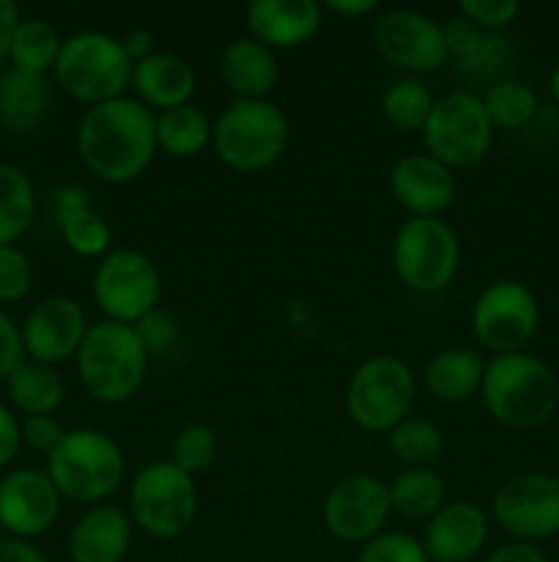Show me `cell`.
Listing matches in <instances>:
<instances>
[{
    "label": "cell",
    "mask_w": 559,
    "mask_h": 562,
    "mask_svg": "<svg viewBox=\"0 0 559 562\" xmlns=\"http://www.w3.org/2000/svg\"><path fill=\"white\" fill-rule=\"evenodd\" d=\"M22 360H25V349H22L20 327L0 311V384H5V379Z\"/></svg>",
    "instance_id": "42"
},
{
    "label": "cell",
    "mask_w": 559,
    "mask_h": 562,
    "mask_svg": "<svg viewBox=\"0 0 559 562\" xmlns=\"http://www.w3.org/2000/svg\"><path fill=\"white\" fill-rule=\"evenodd\" d=\"M482 104H486L493 130L497 126H502V130H524L537 115V93L526 82L515 80V77L488 88L482 93Z\"/></svg>",
    "instance_id": "35"
},
{
    "label": "cell",
    "mask_w": 559,
    "mask_h": 562,
    "mask_svg": "<svg viewBox=\"0 0 559 562\" xmlns=\"http://www.w3.org/2000/svg\"><path fill=\"white\" fill-rule=\"evenodd\" d=\"M219 75L236 99H269L280 82L277 55L252 36L233 38L219 60Z\"/></svg>",
    "instance_id": "24"
},
{
    "label": "cell",
    "mask_w": 559,
    "mask_h": 562,
    "mask_svg": "<svg viewBox=\"0 0 559 562\" xmlns=\"http://www.w3.org/2000/svg\"><path fill=\"white\" fill-rule=\"evenodd\" d=\"M20 9L11 0H0V66L9 60L11 38H14L16 25H20Z\"/></svg>",
    "instance_id": "46"
},
{
    "label": "cell",
    "mask_w": 559,
    "mask_h": 562,
    "mask_svg": "<svg viewBox=\"0 0 559 562\" xmlns=\"http://www.w3.org/2000/svg\"><path fill=\"white\" fill-rule=\"evenodd\" d=\"M356 562H431L422 541L406 532H381L360 549Z\"/></svg>",
    "instance_id": "38"
},
{
    "label": "cell",
    "mask_w": 559,
    "mask_h": 562,
    "mask_svg": "<svg viewBox=\"0 0 559 562\" xmlns=\"http://www.w3.org/2000/svg\"><path fill=\"white\" fill-rule=\"evenodd\" d=\"M132 88L137 93V102L146 104L148 110L164 113V110L192 102L197 77L181 55L153 53L151 58L135 64V69H132Z\"/></svg>",
    "instance_id": "23"
},
{
    "label": "cell",
    "mask_w": 559,
    "mask_h": 562,
    "mask_svg": "<svg viewBox=\"0 0 559 562\" xmlns=\"http://www.w3.org/2000/svg\"><path fill=\"white\" fill-rule=\"evenodd\" d=\"M44 472L64 499L99 505L124 483L126 459L110 434L96 428H71L55 445L53 453H47Z\"/></svg>",
    "instance_id": "4"
},
{
    "label": "cell",
    "mask_w": 559,
    "mask_h": 562,
    "mask_svg": "<svg viewBox=\"0 0 559 562\" xmlns=\"http://www.w3.org/2000/svg\"><path fill=\"white\" fill-rule=\"evenodd\" d=\"M88 329L91 327L80 302L71 296H47L33 305L22 322V349L27 360L58 366L77 357Z\"/></svg>",
    "instance_id": "17"
},
{
    "label": "cell",
    "mask_w": 559,
    "mask_h": 562,
    "mask_svg": "<svg viewBox=\"0 0 559 562\" xmlns=\"http://www.w3.org/2000/svg\"><path fill=\"white\" fill-rule=\"evenodd\" d=\"M433 93L420 77H400L387 86L381 97V113L398 132H422L433 110Z\"/></svg>",
    "instance_id": "34"
},
{
    "label": "cell",
    "mask_w": 559,
    "mask_h": 562,
    "mask_svg": "<svg viewBox=\"0 0 559 562\" xmlns=\"http://www.w3.org/2000/svg\"><path fill=\"white\" fill-rule=\"evenodd\" d=\"M60 44H64V38L53 22L44 20V16H25V20H20L14 38H11L9 60L14 69L47 77V71L55 69Z\"/></svg>",
    "instance_id": "30"
},
{
    "label": "cell",
    "mask_w": 559,
    "mask_h": 562,
    "mask_svg": "<svg viewBox=\"0 0 559 562\" xmlns=\"http://www.w3.org/2000/svg\"><path fill=\"white\" fill-rule=\"evenodd\" d=\"M460 16L475 22L477 27L486 31H504L510 22L518 16L521 5L515 0H464L458 5Z\"/></svg>",
    "instance_id": "40"
},
{
    "label": "cell",
    "mask_w": 559,
    "mask_h": 562,
    "mask_svg": "<svg viewBox=\"0 0 559 562\" xmlns=\"http://www.w3.org/2000/svg\"><path fill=\"white\" fill-rule=\"evenodd\" d=\"M480 398L488 415L507 428H537L559 406V379L537 357L515 351L486 362Z\"/></svg>",
    "instance_id": "2"
},
{
    "label": "cell",
    "mask_w": 559,
    "mask_h": 562,
    "mask_svg": "<svg viewBox=\"0 0 559 562\" xmlns=\"http://www.w3.org/2000/svg\"><path fill=\"white\" fill-rule=\"evenodd\" d=\"M323 5L316 0H255L247 5L250 36L269 49H294L321 31Z\"/></svg>",
    "instance_id": "21"
},
{
    "label": "cell",
    "mask_w": 559,
    "mask_h": 562,
    "mask_svg": "<svg viewBox=\"0 0 559 562\" xmlns=\"http://www.w3.org/2000/svg\"><path fill=\"white\" fill-rule=\"evenodd\" d=\"M77 373L99 404H124L140 393L148 376V351L135 327L99 322L88 329L77 351Z\"/></svg>",
    "instance_id": "3"
},
{
    "label": "cell",
    "mask_w": 559,
    "mask_h": 562,
    "mask_svg": "<svg viewBox=\"0 0 559 562\" xmlns=\"http://www.w3.org/2000/svg\"><path fill=\"white\" fill-rule=\"evenodd\" d=\"M444 477L433 467H417V470H403L392 483H389V499L392 510L403 519H431L444 505Z\"/></svg>",
    "instance_id": "32"
},
{
    "label": "cell",
    "mask_w": 559,
    "mask_h": 562,
    "mask_svg": "<svg viewBox=\"0 0 559 562\" xmlns=\"http://www.w3.org/2000/svg\"><path fill=\"white\" fill-rule=\"evenodd\" d=\"M55 217L66 247L80 258H104L113 241L107 220L88 203L80 187H60L55 190Z\"/></svg>",
    "instance_id": "25"
},
{
    "label": "cell",
    "mask_w": 559,
    "mask_h": 562,
    "mask_svg": "<svg viewBox=\"0 0 559 562\" xmlns=\"http://www.w3.org/2000/svg\"><path fill=\"white\" fill-rule=\"evenodd\" d=\"M288 119L269 99H233L214 121V151L236 173H261L288 148Z\"/></svg>",
    "instance_id": "5"
},
{
    "label": "cell",
    "mask_w": 559,
    "mask_h": 562,
    "mask_svg": "<svg viewBox=\"0 0 559 562\" xmlns=\"http://www.w3.org/2000/svg\"><path fill=\"white\" fill-rule=\"evenodd\" d=\"M323 9L334 11L340 16H365L373 14L378 9V3L376 0H327Z\"/></svg>",
    "instance_id": "48"
},
{
    "label": "cell",
    "mask_w": 559,
    "mask_h": 562,
    "mask_svg": "<svg viewBox=\"0 0 559 562\" xmlns=\"http://www.w3.org/2000/svg\"><path fill=\"white\" fill-rule=\"evenodd\" d=\"M488 541V516L469 499L444 503L422 532V549L431 562H471Z\"/></svg>",
    "instance_id": "20"
},
{
    "label": "cell",
    "mask_w": 559,
    "mask_h": 562,
    "mask_svg": "<svg viewBox=\"0 0 559 562\" xmlns=\"http://www.w3.org/2000/svg\"><path fill=\"white\" fill-rule=\"evenodd\" d=\"M389 192L411 217H438L455 203L458 181L455 170L431 154H409L389 170Z\"/></svg>",
    "instance_id": "19"
},
{
    "label": "cell",
    "mask_w": 559,
    "mask_h": 562,
    "mask_svg": "<svg viewBox=\"0 0 559 562\" xmlns=\"http://www.w3.org/2000/svg\"><path fill=\"white\" fill-rule=\"evenodd\" d=\"M60 503L64 497L44 470H11L0 481V527L11 538L31 541L53 530L60 519Z\"/></svg>",
    "instance_id": "16"
},
{
    "label": "cell",
    "mask_w": 559,
    "mask_h": 562,
    "mask_svg": "<svg viewBox=\"0 0 559 562\" xmlns=\"http://www.w3.org/2000/svg\"><path fill=\"white\" fill-rule=\"evenodd\" d=\"M551 93H554V99L559 102V64L554 66V71H551Z\"/></svg>",
    "instance_id": "49"
},
{
    "label": "cell",
    "mask_w": 559,
    "mask_h": 562,
    "mask_svg": "<svg viewBox=\"0 0 559 562\" xmlns=\"http://www.w3.org/2000/svg\"><path fill=\"white\" fill-rule=\"evenodd\" d=\"M135 329L140 335L142 346H146L148 357H168L170 351L181 346L179 322L168 311H162V307L148 313L140 324H135Z\"/></svg>",
    "instance_id": "39"
},
{
    "label": "cell",
    "mask_w": 559,
    "mask_h": 562,
    "mask_svg": "<svg viewBox=\"0 0 559 562\" xmlns=\"http://www.w3.org/2000/svg\"><path fill=\"white\" fill-rule=\"evenodd\" d=\"M486 376V360L475 349L453 346L431 357L425 368L427 393L444 404H464L475 398Z\"/></svg>",
    "instance_id": "27"
},
{
    "label": "cell",
    "mask_w": 559,
    "mask_h": 562,
    "mask_svg": "<svg viewBox=\"0 0 559 562\" xmlns=\"http://www.w3.org/2000/svg\"><path fill=\"white\" fill-rule=\"evenodd\" d=\"M80 162L107 184L140 179L157 157V113L135 97L82 110L75 132Z\"/></svg>",
    "instance_id": "1"
},
{
    "label": "cell",
    "mask_w": 559,
    "mask_h": 562,
    "mask_svg": "<svg viewBox=\"0 0 559 562\" xmlns=\"http://www.w3.org/2000/svg\"><path fill=\"white\" fill-rule=\"evenodd\" d=\"M214 140V124L197 104L164 110L157 115V148L175 159H192Z\"/></svg>",
    "instance_id": "29"
},
{
    "label": "cell",
    "mask_w": 559,
    "mask_h": 562,
    "mask_svg": "<svg viewBox=\"0 0 559 562\" xmlns=\"http://www.w3.org/2000/svg\"><path fill=\"white\" fill-rule=\"evenodd\" d=\"M323 525L329 536L340 543L365 547L376 536H381L392 514L389 486L376 475L354 472L334 483L323 499Z\"/></svg>",
    "instance_id": "13"
},
{
    "label": "cell",
    "mask_w": 559,
    "mask_h": 562,
    "mask_svg": "<svg viewBox=\"0 0 559 562\" xmlns=\"http://www.w3.org/2000/svg\"><path fill=\"white\" fill-rule=\"evenodd\" d=\"M162 278L146 252L113 250L99 261L93 272V302L107 316V322L140 324L159 307Z\"/></svg>",
    "instance_id": "11"
},
{
    "label": "cell",
    "mask_w": 559,
    "mask_h": 562,
    "mask_svg": "<svg viewBox=\"0 0 559 562\" xmlns=\"http://www.w3.org/2000/svg\"><path fill=\"white\" fill-rule=\"evenodd\" d=\"M373 44L389 66L409 77L431 75L447 64L444 27L417 9L384 11L373 27Z\"/></svg>",
    "instance_id": "14"
},
{
    "label": "cell",
    "mask_w": 559,
    "mask_h": 562,
    "mask_svg": "<svg viewBox=\"0 0 559 562\" xmlns=\"http://www.w3.org/2000/svg\"><path fill=\"white\" fill-rule=\"evenodd\" d=\"M53 91L44 75L5 69L0 75V124L14 135H31L47 121Z\"/></svg>",
    "instance_id": "26"
},
{
    "label": "cell",
    "mask_w": 559,
    "mask_h": 562,
    "mask_svg": "<svg viewBox=\"0 0 559 562\" xmlns=\"http://www.w3.org/2000/svg\"><path fill=\"white\" fill-rule=\"evenodd\" d=\"M129 514L118 505H93L69 532L71 562H124L132 547Z\"/></svg>",
    "instance_id": "22"
},
{
    "label": "cell",
    "mask_w": 559,
    "mask_h": 562,
    "mask_svg": "<svg viewBox=\"0 0 559 562\" xmlns=\"http://www.w3.org/2000/svg\"><path fill=\"white\" fill-rule=\"evenodd\" d=\"M121 44H124L126 55H129L132 64H140V60L151 58L157 49H153V36L148 31H142V27H137V31H129L124 38H121Z\"/></svg>",
    "instance_id": "47"
},
{
    "label": "cell",
    "mask_w": 559,
    "mask_h": 562,
    "mask_svg": "<svg viewBox=\"0 0 559 562\" xmlns=\"http://www.w3.org/2000/svg\"><path fill=\"white\" fill-rule=\"evenodd\" d=\"M5 393L25 417L55 415L66 398V382L55 366L25 357L5 379Z\"/></svg>",
    "instance_id": "28"
},
{
    "label": "cell",
    "mask_w": 559,
    "mask_h": 562,
    "mask_svg": "<svg viewBox=\"0 0 559 562\" xmlns=\"http://www.w3.org/2000/svg\"><path fill=\"white\" fill-rule=\"evenodd\" d=\"M22 450V428L20 420L9 406L0 404V470L11 464Z\"/></svg>",
    "instance_id": "43"
},
{
    "label": "cell",
    "mask_w": 559,
    "mask_h": 562,
    "mask_svg": "<svg viewBox=\"0 0 559 562\" xmlns=\"http://www.w3.org/2000/svg\"><path fill=\"white\" fill-rule=\"evenodd\" d=\"M422 143L425 154L447 165L449 170H464L482 162L493 143V124L482 97L469 88L438 97L422 126Z\"/></svg>",
    "instance_id": "9"
},
{
    "label": "cell",
    "mask_w": 559,
    "mask_h": 562,
    "mask_svg": "<svg viewBox=\"0 0 559 562\" xmlns=\"http://www.w3.org/2000/svg\"><path fill=\"white\" fill-rule=\"evenodd\" d=\"M0 562H49L47 554L31 541H20V538L3 536L0 538Z\"/></svg>",
    "instance_id": "45"
},
{
    "label": "cell",
    "mask_w": 559,
    "mask_h": 562,
    "mask_svg": "<svg viewBox=\"0 0 559 562\" xmlns=\"http://www.w3.org/2000/svg\"><path fill=\"white\" fill-rule=\"evenodd\" d=\"M197 516V488L192 475L173 461H151L142 467L129 486V519L137 530L157 541H175Z\"/></svg>",
    "instance_id": "7"
},
{
    "label": "cell",
    "mask_w": 559,
    "mask_h": 562,
    "mask_svg": "<svg viewBox=\"0 0 559 562\" xmlns=\"http://www.w3.org/2000/svg\"><path fill=\"white\" fill-rule=\"evenodd\" d=\"M36 192L31 176L11 162H0V247H9L31 228Z\"/></svg>",
    "instance_id": "31"
},
{
    "label": "cell",
    "mask_w": 559,
    "mask_h": 562,
    "mask_svg": "<svg viewBox=\"0 0 559 562\" xmlns=\"http://www.w3.org/2000/svg\"><path fill=\"white\" fill-rule=\"evenodd\" d=\"M214 456H217V434L206 423H186L175 434L173 448H170V461L179 470H184L186 475L206 470L214 461Z\"/></svg>",
    "instance_id": "36"
},
{
    "label": "cell",
    "mask_w": 559,
    "mask_h": 562,
    "mask_svg": "<svg viewBox=\"0 0 559 562\" xmlns=\"http://www.w3.org/2000/svg\"><path fill=\"white\" fill-rule=\"evenodd\" d=\"M392 263L400 283L420 294H436L458 274V234L442 217H409L395 234Z\"/></svg>",
    "instance_id": "10"
},
{
    "label": "cell",
    "mask_w": 559,
    "mask_h": 562,
    "mask_svg": "<svg viewBox=\"0 0 559 562\" xmlns=\"http://www.w3.org/2000/svg\"><path fill=\"white\" fill-rule=\"evenodd\" d=\"M482 562H548L543 549H537L535 543H526V541H510L502 543V547L491 549L488 558Z\"/></svg>",
    "instance_id": "44"
},
{
    "label": "cell",
    "mask_w": 559,
    "mask_h": 562,
    "mask_svg": "<svg viewBox=\"0 0 559 562\" xmlns=\"http://www.w3.org/2000/svg\"><path fill=\"white\" fill-rule=\"evenodd\" d=\"M132 69L135 64L126 55L121 38L102 31H80L64 38L53 75L60 91L93 108L126 97Z\"/></svg>",
    "instance_id": "6"
},
{
    "label": "cell",
    "mask_w": 559,
    "mask_h": 562,
    "mask_svg": "<svg viewBox=\"0 0 559 562\" xmlns=\"http://www.w3.org/2000/svg\"><path fill=\"white\" fill-rule=\"evenodd\" d=\"M387 445L406 470H417V467H433L442 459L444 434L425 417H406L389 431Z\"/></svg>",
    "instance_id": "33"
},
{
    "label": "cell",
    "mask_w": 559,
    "mask_h": 562,
    "mask_svg": "<svg viewBox=\"0 0 559 562\" xmlns=\"http://www.w3.org/2000/svg\"><path fill=\"white\" fill-rule=\"evenodd\" d=\"M20 428H22V445L38 450V453H53V448L64 439L66 434L64 426H60L53 415L25 417V420L20 423Z\"/></svg>",
    "instance_id": "41"
},
{
    "label": "cell",
    "mask_w": 559,
    "mask_h": 562,
    "mask_svg": "<svg viewBox=\"0 0 559 562\" xmlns=\"http://www.w3.org/2000/svg\"><path fill=\"white\" fill-rule=\"evenodd\" d=\"M444 38H447V64H453L464 82L486 86L488 91L497 82L510 80L515 47L504 31H486L464 16H455L444 25Z\"/></svg>",
    "instance_id": "18"
},
{
    "label": "cell",
    "mask_w": 559,
    "mask_h": 562,
    "mask_svg": "<svg viewBox=\"0 0 559 562\" xmlns=\"http://www.w3.org/2000/svg\"><path fill=\"white\" fill-rule=\"evenodd\" d=\"M540 307L535 294L515 280H497L486 285L471 307V329L482 349L497 355H515L537 333Z\"/></svg>",
    "instance_id": "12"
},
{
    "label": "cell",
    "mask_w": 559,
    "mask_h": 562,
    "mask_svg": "<svg viewBox=\"0 0 559 562\" xmlns=\"http://www.w3.org/2000/svg\"><path fill=\"white\" fill-rule=\"evenodd\" d=\"M33 289V263L16 245L0 247V305L22 302Z\"/></svg>",
    "instance_id": "37"
},
{
    "label": "cell",
    "mask_w": 559,
    "mask_h": 562,
    "mask_svg": "<svg viewBox=\"0 0 559 562\" xmlns=\"http://www.w3.org/2000/svg\"><path fill=\"white\" fill-rule=\"evenodd\" d=\"M493 519L518 541H543L559 532V477L546 472L515 475L493 497Z\"/></svg>",
    "instance_id": "15"
},
{
    "label": "cell",
    "mask_w": 559,
    "mask_h": 562,
    "mask_svg": "<svg viewBox=\"0 0 559 562\" xmlns=\"http://www.w3.org/2000/svg\"><path fill=\"white\" fill-rule=\"evenodd\" d=\"M417 401V379L400 357H367L349 379L345 412L351 420L370 434H389L411 417Z\"/></svg>",
    "instance_id": "8"
}]
</instances>
